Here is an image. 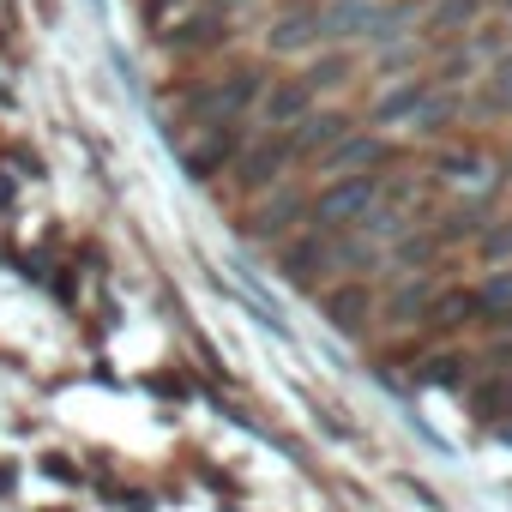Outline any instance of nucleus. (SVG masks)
<instances>
[{
  "instance_id": "nucleus-1",
  "label": "nucleus",
  "mask_w": 512,
  "mask_h": 512,
  "mask_svg": "<svg viewBox=\"0 0 512 512\" xmlns=\"http://www.w3.org/2000/svg\"><path fill=\"white\" fill-rule=\"evenodd\" d=\"M380 199H386V175L320 181V187H314V205H308V229H314V235H356Z\"/></svg>"
},
{
  "instance_id": "nucleus-2",
  "label": "nucleus",
  "mask_w": 512,
  "mask_h": 512,
  "mask_svg": "<svg viewBox=\"0 0 512 512\" xmlns=\"http://www.w3.org/2000/svg\"><path fill=\"white\" fill-rule=\"evenodd\" d=\"M260 91H266V73H260V67H235L229 79L199 85V97H193V127H199V133H205V127H235L247 109H260Z\"/></svg>"
},
{
  "instance_id": "nucleus-3",
  "label": "nucleus",
  "mask_w": 512,
  "mask_h": 512,
  "mask_svg": "<svg viewBox=\"0 0 512 512\" xmlns=\"http://www.w3.org/2000/svg\"><path fill=\"white\" fill-rule=\"evenodd\" d=\"M326 43H332L326 37V7H314V0H284L266 25V55H284V61H314Z\"/></svg>"
},
{
  "instance_id": "nucleus-4",
  "label": "nucleus",
  "mask_w": 512,
  "mask_h": 512,
  "mask_svg": "<svg viewBox=\"0 0 512 512\" xmlns=\"http://www.w3.org/2000/svg\"><path fill=\"white\" fill-rule=\"evenodd\" d=\"M308 205H314V193H308V187H296V181H284V187L260 193V205L247 211V235H253V241L284 247V241H296V235H302Z\"/></svg>"
},
{
  "instance_id": "nucleus-5",
  "label": "nucleus",
  "mask_w": 512,
  "mask_h": 512,
  "mask_svg": "<svg viewBox=\"0 0 512 512\" xmlns=\"http://www.w3.org/2000/svg\"><path fill=\"white\" fill-rule=\"evenodd\" d=\"M290 163H296V145H290V133H260L253 145H241V157H235V187L241 193H272V187H284V175H290Z\"/></svg>"
},
{
  "instance_id": "nucleus-6",
  "label": "nucleus",
  "mask_w": 512,
  "mask_h": 512,
  "mask_svg": "<svg viewBox=\"0 0 512 512\" xmlns=\"http://www.w3.org/2000/svg\"><path fill=\"white\" fill-rule=\"evenodd\" d=\"M398 151H392V139L380 133V127H356L338 151H326L314 169H320V181H344V175H386V163H392Z\"/></svg>"
},
{
  "instance_id": "nucleus-7",
  "label": "nucleus",
  "mask_w": 512,
  "mask_h": 512,
  "mask_svg": "<svg viewBox=\"0 0 512 512\" xmlns=\"http://www.w3.org/2000/svg\"><path fill=\"white\" fill-rule=\"evenodd\" d=\"M488 7H494V0H422V19H416V31H422V43L458 49L464 37H476V31H482Z\"/></svg>"
},
{
  "instance_id": "nucleus-8",
  "label": "nucleus",
  "mask_w": 512,
  "mask_h": 512,
  "mask_svg": "<svg viewBox=\"0 0 512 512\" xmlns=\"http://www.w3.org/2000/svg\"><path fill=\"white\" fill-rule=\"evenodd\" d=\"M434 97H440V79L434 73H410V79H398L392 91L374 97V127H410L416 133V121L434 109Z\"/></svg>"
},
{
  "instance_id": "nucleus-9",
  "label": "nucleus",
  "mask_w": 512,
  "mask_h": 512,
  "mask_svg": "<svg viewBox=\"0 0 512 512\" xmlns=\"http://www.w3.org/2000/svg\"><path fill=\"white\" fill-rule=\"evenodd\" d=\"M320 103H314V91L302 85V73H290V79H266V91H260V127L266 133H296L308 115H314Z\"/></svg>"
},
{
  "instance_id": "nucleus-10",
  "label": "nucleus",
  "mask_w": 512,
  "mask_h": 512,
  "mask_svg": "<svg viewBox=\"0 0 512 512\" xmlns=\"http://www.w3.org/2000/svg\"><path fill=\"white\" fill-rule=\"evenodd\" d=\"M278 266H284L290 284H302V290H314V296H320V284H338V272H332V241L314 235V229H302L296 241L278 247Z\"/></svg>"
},
{
  "instance_id": "nucleus-11",
  "label": "nucleus",
  "mask_w": 512,
  "mask_h": 512,
  "mask_svg": "<svg viewBox=\"0 0 512 512\" xmlns=\"http://www.w3.org/2000/svg\"><path fill=\"white\" fill-rule=\"evenodd\" d=\"M374 290H368V278H338V284H326L320 290V314L338 326V332H368V320H374Z\"/></svg>"
},
{
  "instance_id": "nucleus-12",
  "label": "nucleus",
  "mask_w": 512,
  "mask_h": 512,
  "mask_svg": "<svg viewBox=\"0 0 512 512\" xmlns=\"http://www.w3.org/2000/svg\"><path fill=\"white\" fill-rule=\"evenodd\" d=\"M163 43H169L175 55H205V49L229 43V13H223V7H199V0H193V13L175 19V25L163 31Z\"/></svg>"
},
{
  "instance_id": "nucleus-13",
  "label": "nucleus",
  "mask_w": 512,
  "mask_h": 512,
  "mask_svg": "<svg viewBox=\"0 0 512 512\" xmlns=\"http://www.w3.org/2000/svg\"><path fill=\"white\" fill-rule=\"evenodd\" d=\"M356 133V121L344 115V109H314L296 133H290V145H296V163H320L326 151H338L344 139Z\"/></svg>"
},
{
  "instance_id": "nucleus-14",
  "label": "nucleus",
  "mask_w": 512,
  "mask_h": 512,
  "mask_svg": "<svg viewBox=\"0 0 512 512\" xmlns=\"http://www.w3.org/2000/svg\"><path fill=\"white\" fill-rule=\"evenodd\" d=\"M356 67H362V49H344V43H326L308 67H302V85L314 91V103L320 97H332V91H344L350 79H356Z\"/></svg>"
},
{
  "instance_id": "nucleus-15",
  "label": "nucleus",
  "mask_w": 512,
  "mask_h": 512,
  "mask_svg": "<svg viewBox=\"0 0 512 512\" xmlns=\"http://www.w3.org/2000/svg\"><path fill=\"white\" fill-rule=\"evenodd\" d=\"M440 253H446L440 229H434V223H416V229H404V235L386 247V266H398V278H416V272H434Z\"/></svg>"
},
{
  "instance_id": "nucleus-16",
  "label": "nucleus",
  "mask_w": 512,
  "mask_h": 512,
  "mask_svg": "<svg viewBox=\"0 0 512 512\" xmlns=\"http://www.w3.org/2000/svg\"><path fill=\"white\" fill-rule=\"evenodd\" d=\"M235 157H241V133H235V127H205V139H199L181 163H187L193 181H211L217 169H235Z\"/></svg>"
},
{
  "instance_id": "nucleus-17",
  "label": "nucleus",
  "mask_w": 512,
  "mask_h": 512,
  "mask_svg": "<svg viewBox=\"0 0 512 512\" xmlns=\"http://www.w3.org/2000/svg\"><path fill=\"white\" fill-rule=\"evenodd\" d=\"M428 308H434V278L422 272V278H404V284H398V296L386 302V320H392V326H422Z\"/></svg>"
},
{
  "instance_id": "nucleus-18",
  "label": "nucleus",
  "mask_w": 512,
  "mask_h": 512,
  "mask_svg": "<svg viewBox=\"0 0 512 512\" xmlns=\"http://www.w3.org/2000/svg\"><path fill=\"white\" fill-rule=\"evenodd\" d=\"M422 326H434V332H464V326H482L476 290H446V296H434V308H428V320H422Z\"/></svg>"
},
{
  "instance_id": "nucleus-19",
  "label": "nucleus",
  "mask_w": 512,
  "mask_h": 512,
  "mask_svg": "<svg viewBox=\"0 0 512 512\" xmlns=\"http://www.w3.org/2000/svg\"><path fill=\"white\" fill-rule=\"evenodd\" d=\"M470 290H476L482 326H512V266L488 272V278H482V284H470Z\"/></svg>"
},
{
  "instance_id": "nucleus-20",
  "label": "nucleus",
  "mask_w": 512,
  "mask_h": 512,
  "mask_svg": "<svg viewBox=\"0 0 512 512\" xmlns=\"http://www.w3.org/2000/svg\"><path fill=\"white\" fill-rule=\"evenodd\" d=\"M476 253H482V266H488V272H500V266H512V217H500V223H488V229L476 235Z\"/></svg>"
},
{
  "instance_id": "nucleus-21",
  "label": "nucleus",
  "mask_w": 512,
  "mask_h": 512,
  "mask_svg": "<svg viewBox=\"0 0 512 512\" xmlns=\"http://www.w3.org/2000/svg\"><path fill=\"white\" fill-rule=\"evenodd\" d=\"M488 109L494 115H512V49H500L488 61Z\"/></svg>"
},
{
  "instance_id": "nucleus-22",
  "label": "nucleus",
  "mask_w": 512,
  "mask_h": 512,
  "mask_svg": "<svg viewBox=\"0 0 512 512\" xmlns=\"http://www.w3.org/2000/svg\"><path fill=\"white\" fill-rule=\"evenodd\" d=\"M169 13L187 19V13H193V0H145V25H151V31H169Z\"/></svg>"
},
{
  "instance_id": "nucleus-23",
  "label": "nucleus",
  "mask_w": 512,
  "mask_h": 512,
  "mask_svg": "<svg viewBox=\"0 0 512 512\" xmlns=\"http://www.w3.org/2000/svg\"><path fill=\"white\" fill-rule=\"evenodd\" d=\"M494 7H500V13H506V19H512V0H494Z\"/></svg>"
},
{
  "instance_id": "nucleus-24",
  "label": "nucleus",
  "mask_w": 512,
  "mask_h": 512,
  "mask_svg": "<svg viewBox=\"0 0 512 512\" xmlns=\"http://www.w3.org/2000/svg\"><path fill=\"white\" fill-rule=\"evenodd\" d=\"M506 175H512V151H506Z\"/></svg>"
},
{
  "instance_id": "nucleus-25",
  "label": "nucleus",
  "mask_w": 512,
  "mask_h": 512,
  "mask_svg": "<svg viewBox=\"0 0 512 512\" xmlns=\"http://www.w3.org/2000/svg\"><path fill=\"white\" fill-rule=\"evenodd\" d=\"M362 7H380V0H362Z\"/></svg>"
},
{
  "instance_id": "nucleus-26",
  "label": "nucleus",
  "mask_w": 512,
  "mask_h": 512,
  "mask_svg": "<svg viewBox=\"0 0 512 512\" xmlns=\"http://www.w3.org/2000/svg\"><path fill=\"white\" fill-rule=\"evenodd\" d=\"M314 7H326V0H314Z\"/></svg>"
}]
</instances>
